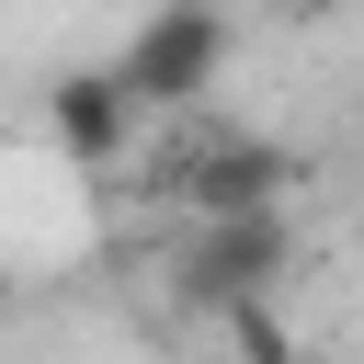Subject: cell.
<instances>
[{"mask_svg": "<svg viewBox=\"0 0 364 364\" xmlns=\"http://www.w3.org/2000/svg\"><path fill=\"white\" fill-rule=\"evenodd\" d=\"M216 68H228V11L216 0H159L125 34V57H114V80L136 91V114H193L216 91Z\"/></svg>", "mask_w": 364, "mask_h": 364, "instance_id": "1", "label": "cell"}, {"mask_svg": "<svg viewBox=\"0 0 364 364\" xmlns=\"http://www.w3.org/2000/svg\"><path fill=\"white\" fill-rule=\"evenodd\" d=\"M284 262H296V228H284V205H250V216H193V239H182V296L193 307H239V296H273L284 284Z\"/></svg>", "mask_w": 364, "mask_h": 364, "instance_id": "2", "label": "cell"}, {"mask_svg": "<svg viewBox=\"0 0 364 364\" xmlns=\"http://www.w3.org/2000/svg\"><path fill=\"white\" fill-rule=\"evenodd\" d=\"M284 182H296V159L273 136H193V148H171L159 193L182 216H250V205H284Z\"/></svg>", "mask_w": 364, "mask_h": 364, "instance_id": "3", "label": "cell"}, {"mask_svg": "<svg viewBox=\"0 0 364 364\" xmlns=\"http://www.w3.org/2000/svg\"><path fill=\"white\" fill-rule=\"evenodd\" d=\"M46 148H57L68 171H114V159L136 148V91H125L114 68H57V80H46Z\"/></svg>", "mask_w": 364, "mask_h": 364, "instance_id": "4", "label": "cell"}, {"mask_svg": "<svg viewBox=\"0 0 364 364\" xmlns=\"http://www.w3.org/2000/svg\"><path fill=\"white\" fill-rule=\"evenodd\" d=\"M284 364H330V353H284Z\"/></svg>", "mask_w": 364, "mask_h": 364, "instance_id": "5", "label": "cell"}]
</instances>
